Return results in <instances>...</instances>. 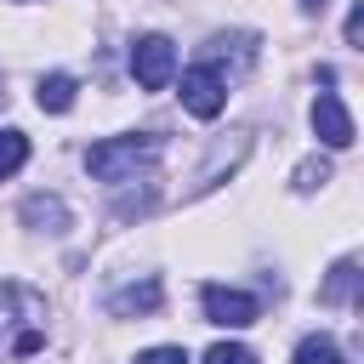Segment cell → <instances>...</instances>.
<instances>
[{"label":"cell","instance_id":"7c38bea8","mask_svg":"<svg viewBox=\"0 0 364 364\" xmlns=\"http://www.w3.org/2000/svg\"><path fill=\"white\" fill-rule=\"evenodd\" d=\"M23 165H28V136L6 125V131H0V182H6V176H17Z\"/></svg>","mask_w":364,"mask_h":364},{"label":"cell","instance_id":"52a82bcc","mask_svg":"<svg viewBox=\"0 0 364 364\" xmlns=\"http://www.w3.org/2000/svg\"><path fill=\"white\" fill-rule=\"evenodd\" d=\"M159 301H165V284L148 273V279H136V284H119V290H108V313L114 318H142V313H159Z\"/></svg>","mask_w":364,"mask_h":364},{"label":"cell","instance_id":"5bb4252c","mask_svg":"<svg viewBox=\"0 0 364 364\" xmlns=\"http://www.w3.org/2000/svg\"><path fill=\"white\" fill-rule=\"evenodd\" d=\"M330 182V159H307V165H296V193H313V188H324Z\"/></svg>","mask_w":364,"mask_h":364},{"label":"cell","instance_id":"277c9868","mask_svg":"<svg viewBox=\"0 0 364 364\" xmlns=\"http://www.w3.org/2000/svg\"><path fill=\"white\" fill-rule=\"evenodd\" d=\"M182 108L193 119H216L228 108V74H216L210 63H188L182 68Z\"/></svg>","mask_w":364,"mask_h":364},{"label":"cell","instance_id":"2e32d148","mask_svg":"<svg viewBox=\"0 0 364 364\" xmlns=\"http://www.w3.org/2000/svg\"><path fill=\"white\" fill-rule=\"evenodd\" d=\"M341 34H347V46H358V40H364V6H353V11H347Z\"/></svg>","mask_w":364,"mask_h":364},{"label":"cell","instance_id":"8fae6325","mask_svg":"<svg viewBox=\"0 0 364 364\" xmlns=\"http://www.w3.org/2000/svg\"><path fill=\"white\" fill-rule=\"evenodd\" d=\"M290 364H347V353H341L330 336H301L296 353H290Z\"/></svg>","mask_w":364,"mask_h":364},{"label":"cell","instance_id":"ba28073f","mask_svg":"<svg viewBox=\"0 0 364 364\" xmlns=\"http://www.w3.org/2000/svg\"><path fill=\"white\" fill-rule=\"evenodd\" d=\"M358 279H364V273H358V256H341V262L330 267V279L318 284V301H324V307H353V301H358Z\"/></svg>","mask_w":364,"mask_h":364},{"label":"cell","instance_id":"4fadbf2b","mask_svg":"<svg viewBox=\"0 0 364 364\" xmlns=\"http://www.w3.org/2000/svg\"><path fill=\"white\" fill-rule=\"evenodd\" d=\"M199 364H256V353H250L245 341H216V347H210Z\"/></svg>","mask_w":364,"mask_h":364},{"label":"cell","instance_id":"3957f363","mask_svg":"<svg viewBox=\"0 0 364 364\" xmlns=\"http://www.w3.org/2000/svg\"><path fill=\"white\" fill-rule=\"evenodd\" d=\"M131 80H136L142 91H165V85L176 80V46H171L165 34H142V40L131 46Z\"/></svg>","mask_w":364,"mask_h":364},{"label":"cell","instance_id":"9a60e30c","mask_svg":"<svg viewBox=\"0 0 364 364\" xmlns=\"http://www.w3.org/2000/svg\"><path fill=\"white\" fill-rule=\"evenodd\" d=\"M136 364H188V353L182 347H142Z\"/></svg>","mask_w":364,"mask_h":364},{"label":"cell","instance_id":"7a4b0ae2","mask_svg":"<svg viewBox=\"0 0 364 364\" xmlns=\"http://www.w3.org/2000/svg\"><path fill=\"white\" fill-rule=\"evenodd\" d=\"M46 341V301L23 284H0V353L28 358Z\"/></svg>","mask_w":364,"mask_h":364},{"label":"cell","instance_id":"e0dca14e","mask_svg":"<svg viewBox=\"0 0 364 364\" xmlns=\"http://www.w3.org/2000/svg\"><path fill=\"white\" fill-rule=\"evenodd\" d=\"M301 6H307V11H324V0H301Z\"/></svg>","mask_w":364,"mask_h":364},{"label":"cell","instance_id":"5b68a950","mask_svg":"<svg viewBox=\"0 0 364 364\" xmlns=\"http://www.w3.org/2000/svg\"><path fill=\"white\" fill-rule=\"evenodd\" d=\"M199 307H205V318L222 324V330H245V324L262 318V301H256L250 290H239V284H205V290H199Z\"/></svg>","mask_w":364,"mask_h":364},{"label":"cell","instance_id":"30bf717a","mask_svg":"<svg viewBox=\"0 0 364 364\" xmlns=\"http://www.w3.org/2000/svg\"><path fill=\"white\" fill-rule=\"evenodd\" d=\"M74 91H80V85H74V74H63V68H57V74H40L34 102H40L46 114H68V108H74Z\"/></svg>","mask_w":364,"mask_h":364},{"label":"cell","instance_id":"ac0fdd59","mask_svg":"<svg viewBox=\"0 0 364 364\" xmlns=\"http://www.w3.org/2000/svg\"><path fill=\"white\" fill-rule=\"evenodd\" d=\"M0 108H6V85H0Z\"/></svg>","mask_w":364,"mask_h":364},{"label":"cell","instance_id":"6da1fadb","mask_svg":"<svg viewBox=\"0 0 364 364\" xmlns=\"http://www.w3.org/2000/svg\"><path fill=\"white\" fill-rule=\"evenodd\" d=\"M154 159H159V136H154V131L102 136V142H91V148H85V171H91L97 182H108V188L148 176V171H154Z\"/></svg>","mask_w":364,"mask_h":364},{"label":"cell","instance_id":"9c48e42d","mask_svg":"<svg viewBox=\"0 0 364 364\" xmlns=\"http://www.w3.org/2000/svg\"><path fill=\"white\" fill-rule=\"evenodd\" d=\"M23 222H28L34 233H63V228H68V205H63L57 193H28V199H23Z\"/></svg>","mask_w":364,"mask_h":364},{"label":"cell","instance_id":"8992f818","mask_svg":"<svg viewBox=\"0 0 364 364\" xmlns=\"http://www.w3.org/2000/svg\"><path fill=\"white\" fill-rule=\"evenodd\" d=\"M313 136L330 148V154H341V148H353V114H347V102L336 97V91H318L313 97Z\"/></svg>","mask_w":364,"mask_h":364}]
</instances>
